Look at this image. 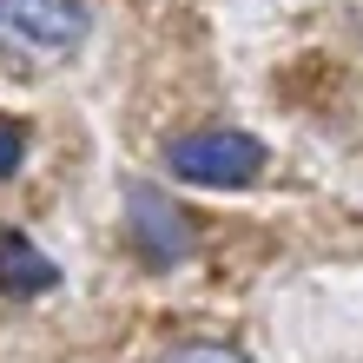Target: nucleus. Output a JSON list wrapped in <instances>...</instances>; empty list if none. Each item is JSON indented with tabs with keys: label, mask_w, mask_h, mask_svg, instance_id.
Segmentation results:
<instances>
[{
	"label": "nucleus",
	"mask_w": 363,
	"mask_h": 363,
	"mask_svg": "<svg viewBox=\"0 0 363 363\" xmlns=\"http://www.w3.org/2000/svg\"><path fill=\"white\" fill-rule=\"evenodd\" d=\"M165 363H245V350H231V344H179Z\"/></svg>",
	"instance_id": "obj_5"
},
{
	"label": "nucleus",
	"mask_w": 363,
	"mask_h": 363,
	"mask_svg": "<svg viewBox=\"0 0 363 363\" xmlns=\"http://www.w3.org/2000/svg\"><path fill=\"white\" fill-rule=\"evenodd\" d=\"M165 159H172V172L191 179V185H251V179L264 172V145L245 139V133H225V125L172 139Z\"/></svg>",
	"instance_id": "obj_2"
},
{
	"label": "nucleus",
	"mask_w": 363,
	"mask_h": 363,
	"mask_svg": "<svg viewBox=\"0 0 363 363\" xmlns=\"http://www.w3.org/2000/svg\"><path fill=\"white\" fill-rule=\"evenodd\" d=\"M86 40L79 0H0V53L20 67H60Z\"/></svg>",
	"instance_id": "obj_1"
},
{
	"label": "nucleus",
	"mask_w": 363,
	"mask_h": 363,
	"mask_svg": "<svg viewBox=\"0 0 363 363\" xmlns=\"http://www.w3.org/2000/svg\"><path fill=\"white\" fill-rule=\"evenodd\" d=\"M133 218H125V231H133V245H139V258L145 264H172L191 251V225H185V211L165 199V191L152 185H133Z\"/></svg>",
	"instance_id": "obj_3"
},
{
	"label": "nucleus",
	"mask_w": 363,
	"mask_h": 363,
	"mask_svg": "<svg viewBox=\"0 0 363 363\" xmlns=\"http://www.w3.org/2000/svg\"><path fill=\"white\" fill-rule=\"evenodd\" d=\"M0 291H13V297L53 291V258L27 238V231H0Z\"/></svg>",
	"instance_id": "obj_4"
},
{
	"label": "nucleus",
	"mask_w": 363,
	"mask_h": 363,
	"mask_svg": "<svg viewBox=\"0 0 363 363\" xmlns=\"http://www.w3.org/2000/svg\"><path fill=\"white\" fill-rule=\"evenodd\" d=\"M20 152H27V133H20L13 119H0V179H7L13 165H20Z\"/></svg>",
	"instance_id": "obj_6"
}]
</instances>
